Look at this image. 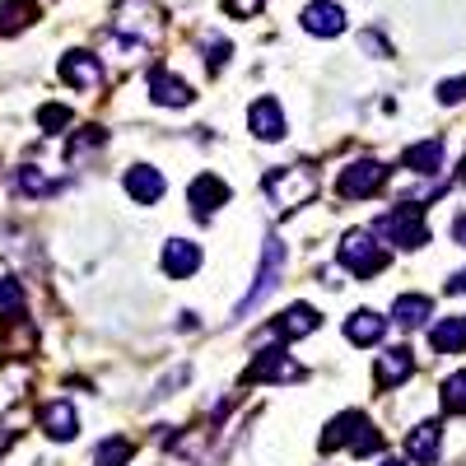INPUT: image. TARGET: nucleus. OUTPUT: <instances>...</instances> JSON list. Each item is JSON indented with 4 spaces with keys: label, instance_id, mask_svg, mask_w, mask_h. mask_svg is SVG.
Instances as JSON below:
<instances>
[{
    "label": "nucleus",
    "instance_id": "f257e3e1",
    "mask_svg": "<svg viewBox=\"0 0 466 466\" xmlns=\"http://www.w3.org/2000/svg\"><path fill=\"white\" fill-rule=\"evenodd\" d=\"M336 257H340V266H345L355 280L382 276L387 261H392V252H387V248L373 238V233H364V228H350L345 238H340V248H336Z\"/></svg>",
    "mask_w": 466,
    "mask_h": 466
},
{
    "label": "nucleus",
    "instance_id": "f03ea898",
    "mask_svg": "<svg viewBox=\"0 0 466 466\" xmlns=\"http://www.w3.org/2000/svg\"><path fill=\"white\" fill-rule=\"evenodd\" d=\"M261 187H266V197L276 201L280 210H299V206H308V201L318 197V173L303 168V164H294V168H270V173L261 177Z\"/></svg>",
    "mask_w": 466,
    "mask_h": 466
},
{
    "label": "nucleus",
    "instance_id": "7ed1b4c3",
    "mask_svg": "<svg viewBox=\"0 0 466 466\" xmlns=\"http://www.w3.org/2000/svg\"><path fill=\"white\" fill-rule=\"evenodd\" d=\"M373 233H382V238L392 243V248H401V252L424 248V243H430V224H424V206L401 201L397 210H387V215L373 224Z\"/></svg>",
    "mask_w": 466,
    "mask_h": 466
},
{
    "label": "nucleus",
    "instance_id": "20e7f679",
    "mask_svg": "<svg viewBox=\"0 0 466 466\" xmlns=\"http://www.w3.org/2000/svg\"><path fill=\"white\" fill-rule=\"evenodd\" d=\"M285 280V243H280V233H266V248H261V266H257V280H252V289L238 299V308H233V318H248L252 308L276 289Z\"/></svg>",
    "mask_w": 466,
    "mask_h": 466
},
{
    "label": "nucleus",
    "instance_id": "39448f33",
    "mask_svg": "<svg viewBox=\"0 0 466 466\" xmlns=\"http://www.w3.org/2000/svg\"><path fill=\"white\" fill-rule=\"evenodd\" d=\"M303 364H294V355L285 345H266L257 350V360L243 369V387H261V382H299Z\"/></svg>",
    "mask_w": 466,
    "mask_h": 466
},
{
    "label": "nucleus",
    "instance_id": "423d86ee",
    "mask_svg": "<svg viewBox=\"0 0 466 466\" xmlns=\"http://www.w3.org/2000/svg\"><path fill=\"white\" fill-rule=\"evenodd\" d=\"M387 164H378V159H355L350 168H340V177H336V191H340V201H369V197H378V191L387 187Z\"/></svg>",
    "mask_w": 466,
    "mask_h": 466
},
{
    "label": "nucleus",
    "instance_id": "0eeeda50",
    "mask_svg": "<svg viewBox=\"0 0 466 466\" xmlns=\"http://www.w3.org/2000/svg\"><path fill=\"white\" fill-rule=\"evenodd\" d=\"M248 131H252L261 145H276V140H285V136H289V116H285L280 98L261 94V98L248 107Z\"/></svg>",
    "mask_w": 466,
    "mask_h": 466
},
{
    "label": "nucleus",
    "instance_id": "6e6552de",
    "mask_svg": "<svg viewBox=\"0 0 466 466\" xmlns=\"http://www.w3.org/2000/svg\"><path fill=\"white\" fill-rule=\"evenodd\" d=\"M415 378V355H410V345H387L378 364H373V382H378V392H397L401 382Z\"/></svg>",
    "mask_w": 466,
    "mask_h": 466
},
{
    "label": "nucleus",
    "instance_id": "1a4fd4ad",
    "mask_svg": "<svg viewBox=\"0 0 466 466\" xmlns=\"http://www.w3.org/2000/svg\"><path fill=\"white\" fill-rule=\"evenodd\" d=\"M187 201H191V215H197V219L206 224L219 206H228V182H224L219 173H201V177H191Z\"/></svg>",
    "mask_w": 466,
    "mask_h": 466
},
{
    "label": "nucleus",
    "instance_id": "9d476101",
    "mask_svg": "<svg viewBox=\"0 0 466 466\" xmlns=\"http://www.w3.org/2000/svg\"><path fill=\"white\" fill-rule=\"evenodd\" d=\"M56 70H61V80H66L75 94H89V89L103 85V61H98L94 52H66Z\"/></svg>",
    "mask_w": 466,
    "mask_h": 466
},
{
    "label": "nucleus",
    "instance_id": "9b49d317",
    "mask_svg": "<svg viewBox=\"0 0 466 466\" xmlns=\"http://www.w3.org/2000/svg\"><path fill=\"white\" fill-rule=\"evenodd\" d=\"M122 187H127V197H131L136 206H159V201H164V191H168L164 173L154 168V164H131L127 177H122Z\"/></svg>",
    "mask_w": 466,
    "mask_h": 466
},
{
    "label": "nucleus",
    "instance_id": "f8f14e48",
    "mask_svg": "<svg viewBox=\"0 0 466 466\" xmlns=\"http://www.w3.org/2000/svg\"><path fill=\"white\" fill-rule=\"evenodd\" d=\"M322 327V318H318V308L313 303H289L285 308V313L276 318V322H270V336H276V340H303V336H313Z\"/></svg>",
    "mask_w": 466,
    "mask_h": 466
},
{
    "label": "nucleus",
    "instance_id": "ddd939ff",
    "mask_svg": "<svg viewBox=\"0 0 466 466\" xmlns=\"http://www.w3.org/2000/svg\"><path fill=\"white\" fill-rule=\"evenodd\" d=\"M439 452H443V420H420L406 434V457L415 466H434Z\"/></svg>",
    "mask_w": 466,
    "mask_h": 466
},
{
    "label": "nucleus",
    "instance_id": "4468645a",
    "mask_svg": "<svg viewBox=\"0 0 466 466\" xmlns=\"http://www.w3.org/2000/svg\"><path fill=\"white\" fill-rule=\"evenodd\" d=\"M145 89H149V98L159 103V107H191V85L182 80V75H173V70H149V80H145Z\"/></svg>",
    "mask_w": 466,
    "mask_h": 466
},
{
    "label": "nucleus",
    "instance_id": "2eb2a0df",
    "mask_svg": "<svg viewBox=\"0 0 466 466\" xmlns=\"http://www.w3.org/2000/svg\"><path fill=\"white\" fill-rule=\"evenodd\" d=\"M159 266H164V276H168V280H191V276L201 270V248L191 243V238H168Z\"/></svg>",
    "mask_w": 466,
    "mask_h": 466
},
{
    "label": "nucleus",
    "instance_id": "dca6fc26",
    "mask_svg": "<svg viewBox=\"0 0 466 466\" xmlns=\"http://www.w3.org/2000/svg\"><path fill=\"white\" fill-rule=\"evenodd\" d=\"M299 19H303V33H313V37H340L345 33V10L336 0H308Z\"/></svg>",
    "mask_w": 466,
    "mask_h": 466
},
{
    "label": "nucleus",
    "instance_id": "f3484780",
    "mask_svg": "<svg viewBox=\"0 0 466 466\" xmlns=\"http://www.w3.org/2000/svg\"><path fill=\"white\" fill-rule=\"evenodd\" d=\"M443 159H448L443 140H415V145L401 149V168L415 173V177H434V173H443Z\"/></svg>",
    "mask_w": 466,
    "mask_h": 466
},
{
    "label": "nucleus",
    "instance_id": "a211bd4d",
    "mask_svg": "<svg viewBox=\"0 0 466 466\" xmlns=\"http://www.w3.org/2000/svg\"><path fill=\"white\" fill-rule=\"evenodd\" d=\"M37 424H43V434L47 439H56V443H70L75 434H80V415H75V406L70 401H47L43 410H37Z\"/></svg>",
    "mask_w": 466,
    "mask_h": 466
},
{
    "label": "nucleus",
    "instance_id": "6ab92c4d",
    "mask_svg": "<svg viewBox=\"0 0 466 466\" xmlns=\"http://www.w3.org/2000/svg\"><path fill=\"white\" fill-rule=\"evenodd\" d=\"M430 345H434V355H461L466 350V318H434L430 327Z\"/></svg>",
    "mask_w": 466,
    "mask_h": 466
},
{
    "label": "nucleus",
    "instance_id": "aec40b11",
    "mask_svg": "<svg viewBox=\"0 0 466 466\" xmlns=\"http://www.w3.org/2000/svg\"><path fill=\"white\" fill-rule=\"evenodd\" d=\"M364 415L360 410H340L331 424H327V430H322V452H336V448H350V443H355L360 439V430H364Z\"/></svg>",
    "mask_w": 466,
    "mask_h": 466
},
{
    "label": "nucleus",
    "instance_id": "412c9836",
    "mask_svg": "<svg viewBox=\"0 0 466 466\" xmlns=\"http://www.w3.org/2000/svg\"><path fill=\"white\" fill-rule=\"evenodd\" d=\"M382 331H387V318L373 313V308H360V313L345 318V340H350V345H378Z\"/></svg>",
    "mask_w": 466,
    "mask_h": 466
},
{
    "label": "nucleus",
    "instance_id": "4be33fe9",
    "mask_svg": "<svg viewBox=\"0 0 466 466\" xmlns=\"http://www.w3.org/2000/svg\"><path fill=\"white\" fill-rule=\"evenodd\" d=\"M392 318L406 327V331H415V327H424L434 318V299L430 294H397L392 299Z\"/></svg>",
    "mask_w": 466,
    "mask_h": 466
},
{
    "label": "nucleus",
    "instance_id": "5701e85b",
    "mask_svg": "<svg viewBox=\"0 0 466 466\" xmlns=\"http://www.w3.org/2000/svg\"><path fill=\"white\" fill-rule=\"evenodd\" d=\"M10 187H15V197H52V191H61V182H52L37 164H24V168H15V177H10Z\"/></svg>",
    "mask_w": 466,
    "mask_h": 466
},
{
    "label": "nucleus",
    "instance_id": "b1692460",
    "mask_svg": "<svg viewBox=\"0 0 466 466\" xmlns=\"http://www.w3.org/2000/svg\"><path fill=\"white\" fill-rule=\"evenodd\" d=\"M131 457H136V443L127 434H112L94 448V466H127Z\"/></svg>",
    "mask_w": 466,
    "mask_h": 466
},
{
    "label": "nucleus",
    "instance_id": "393cba45",
    "mask_svg": "<svg viewBox=\"0 0 466 466\" xmlns=\"http://www.w3.org/2000/svg\"><path fill=\"white\" fill-rule=\"evenodd\" d=\"M37 19V5L33 0H0V33H19Z\"/></svg>",
    "mask_w": 466,
    "mask_h": 466
},
{
    "label": "nucleus",
    "instance_id": "a878e982",
    "mask_svg": "<svg viewBox=\"0 0 466 466\" xmlns=\"http://www.w3.org/2000/svg\"><path fill=\"white\" fill-rule=\"evenodd\" d=\"M103 145H107V131H103V127H85L80 136H70L66 159H70V164H80L85 154H94V149H103Z\"/></svg>",
    "mask_w": 466,
    "mask_h": 466
},
{
    "label": "nucleus",
    "instance_id": "bb28decb",
    "mask_svg": "<svg viewBox=\"0 0 466 466\" xmlns=\"http://www.w3.org/2000/svg\"><path fill=\"white\" fill-rule=\"evenodd\" d=\"M439 406H443V415H466V369L452 373V378H443Z\"/></svg>",
    "mask_w": 466,
    "mask_h": 466
},
{
    "label": "nucleus",
    "instance_id": "cd10ccee",
    "mask_svg": "<svg viewBox=\"0 0 466 466\" xmlns=\"http://www.w3.org/2000/svg\"><path fill=\"white\" fill-rule=\"evenodd\" d=\"M70 122H75V112L66 103H43V107H37V127H43L47 136H61Z\"/></svg>",
    "mask_w": 466,
    "mask_h": 466
},
{
    "label": "nucleus",
    "instance_id": "c85d7f7f",
    "mask_svg": "<svg viewBox=\"0 0 466 466\" xmlns=\"http://www.w3.org/2000/svg\"><path fill=\"white\" fill-rule=\"evenodd\" d=\"M24 313V285L15 276H0V318H19Z\"/></svg>",
    "mask_w": 466,
    "mask_h": 466
},
{
    "label": "nucleus",
    "instance_id": "c756f323",
    "mask_svg": "<svg viewBox=\"0 0 466 466\" xmlns=\"http://www.w3.org/2000/svg\"><path fill=\"white\" fill-rule=\"evenodd\" d=\"M201 52H206V70H210V75H219V70L228 66V43H224V37H210Z\"/></svg>",
    "mask_w": 466,
    "mask_h": 466
},
{
    "label": "nucleus",
    "instance_id": "7c9ffc66",
    "mask_svg": "<svg viewBox=\"0 0 466 466\" xmlns=\"http://www.w3.org/2000/svg\"><path fill=\"white\" fill-rule=\"evenodd\" d=\"M378 448H382V434L373 430V424H364V430H360V439L350 443V452H355V457H373Z\"/></svg>",
    "mask_w": 466,
    "mask_h": 466
},
{
    "label": "nucleus",
    "instance_id": "2f4dec72",
    "mask_svg": "<svg viewBox=\"0 0 466 466\" xmlns=\"http://www.w3.org/2000/svg\"><path fill=\"white\" fill-rule=\"evenodd\" d=\"M461 98H466V75H457V80H443V85H439V103H443V107H457Z\"/></svg>",
    "mask_w": 466,
    "mask_h": 466
},
{
    "label": "nucleus",
    "instance_id": "473e14b6",
    "mask_svg": "<svg viewBox=\"0 0 466 466\" xmlns=\"http://www.w3.org/2000/svg\"><path fill=\"white\" fill-rule=\"evenodd\" d=\"M261 5H266V0H224V10L233 19H252V15H261Z\"/></svg>",
    "mask_w": 466,
    "mask_h": 466
},
{
    "label": "nucleus",
    "instance_id": "72a5a7b5",
    "mask_svg": "<svg viewBox=\"0 0 466 466\" xmlns=\"http://www.w3.org/2000/svg\"><path fill=\"white\" fill-rule=\"evenodd\" d=\"M360 47H364V52H373V56H392L387 37H382V33H373V28H369V33H360Z\"/></svg>",
    "mask_w": 466,
    "mask_h": 466
},
{
    "label": "nucleus",
    "instance_id": "f704fd0d",
    "mask_svg": "<svg viewBox=\"0 0 466 466\" xmlns=\"http://www.w3.org/2000/svg\"><path fill=\"white\" fill-rule=\"evenodd\" d=\"M452 238H457V248H466V215L452 219Z\"/></svg>",
    "mask_w": 466,
    "mask_h": 466
},
{
    "label": "nucleus",
    "instance_id": "c9c22d12",
    "mask_svg": "<svg viewBox=\"0 0 466 466\" xmlns=\"http://www.w3.org/2000/svg\"><path fill=\"white\" fill-rule=\"evenodd\" d=\"M448 294H466V270H457V276L448 280Z\"/></svg>",
    "mask_w": 466,
    "mask_h": 466
},
{
    "label": "nucleus",
    "instance_id": "e433bc0d",
    "mask_svg": "<svg viewBox=\"0 0 466 466\" xmlns=\"http://www.w3.org/2000/svg\"><path fill=\"white\" fill-rule=\"evenodd\" d=\"M457 182H461V187H466V159H461V168H457Z\"/></svg>",
    "mask_w": 466,
    "mask_h": 466
},
{
    "label": "nucleus",
    "instance_id": "4c0bfd02",
    "mask_svg": "<svg viewBox=\"0 0 466 466\" xmlns=\"http://www.w3.org/2000/svg\"><path fill=\"white\" fill-rule=\"evenodd\" d=\"M382 466H406V461H397V457H387V461H382Z\"/></svg>",
    "mask_w": 466,
    "mask_h": 466
}]
</instances>
